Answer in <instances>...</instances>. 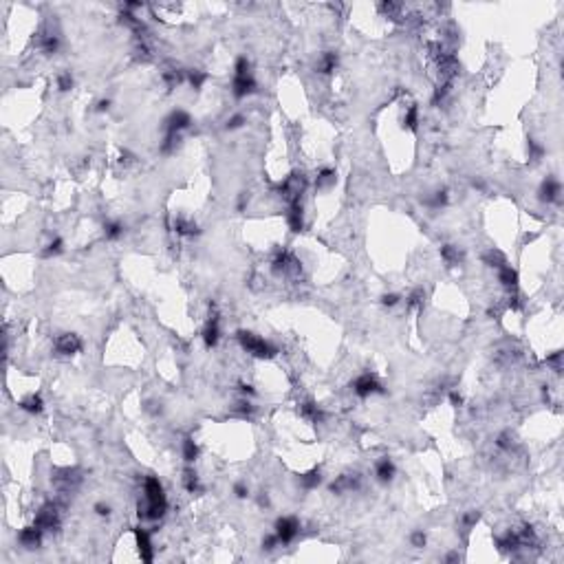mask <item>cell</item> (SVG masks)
Wrapping results in <instances>:
<instances>
[{
    "mask_svg": "<svg viewBox=\"0 0 564 564\" xmlns=\"http://www.w3.org/2000/svg\"><path fill=\"white\" fill-rule=\"evenodd\" d=\"M441 254H443V258L450 262V265H454V262L461 260V252H458L456 247H452V245H445V247L441 249Z\"/></svg>",
    "mask_w": 564,
    "mask_h": 564,
    "instance_id": "cell-18",
    "label": "cell"
},
{
    "mask_svg": "<svg viewBox=\"0 0 564 564\" xmlns=\"http://www.w3.org/2000/svg\"><path fill=\"white\" fill-rule=\"evenodd\" d=\"M238 339H240L245 351L256 355V357H271V355L276 353V348L271 346L269 342H265L262 338H258V335H254V333H245L243 331V333H238Z\"/></svg>",
    "mask_w": 564,
    "mask_h": 564,
    "instance_id": "cell-1",
    "label": "cell"
},
{
    "mask_svg": "<svg viewBox=\"0 0 564 564\" xmlns=\"http://www.w3.org/2000/svg\"><path fill=\"white\" fill-rule=\"evenodd\" d=\"M234 494L238 496V498H247V496H249V489L245 487L243 483H238V485H234Z\"/></svg>",
    "mask_w": 564,
    "mask_h": 564,
    "instance_id": "cell-30",
    "label": "cell"
},
{
    "mask_svg": "<svg viewBox=\"0 0 564 564\" xmlns=\"http://www.w3.org/2000/svg\"><path fill=\"white\" fill-rule=\"evenodd\" d=\"M274 534L278 536L280 544H289V542H293V540L298 538L300 522L295 520L293 516H282V518L276 520V531H274Z\"/></svg>",
    "mask_w": 564,
    "mask_h": 564,
    "instance_id": "cell-2",
    "label": "cell"
},
{
    "mask_svg": "<svg viewBox=\"0 0 564 564\" xmlns=\"http://www.w3.org/2000/svg\"><path fill=\"white\" fill-rule=\"evenodd\" d=\"M166 124H168V135H179L181 130L192 124V119H190V115L185 111H174L166 119Z\"/></svg>",
    "mask_w": 564,
    "mask_h": 564,
    "instance_id": "cell-4",
    "label": "cell"
},
{
    "mask_svg": "<svg viewBox=\"0 0 564 564\" xmlns=\"http://www.w3.org/2000/svg\"><path fill=\"white\" fill-rule=\"evenodd\" d=\"M57 86H60V90H69L71 86H73V77L69 75V73L60 75V80H57Z\"/></svg>",
    "mask_w": 564,
    "mask_h": 564,
    "instance_id": "cell-26",
    "label": "cell"
},
{
    "mask_svg": "<svg viewBox=\"0 0 564 564\" xmlns=\"http://www.w3.org/2000/svg\"><path fill=\"white\" fill-rule=\"evenodd\" d=\"M317 69H320V73H331L338 69V56L335 53H324L320 60V64H317Z\"/></svg>",
    "mask_w": 564,
    "mask_h": 564,
    "instance_id": "cell-15",
    "label": "cell"
},
{
    "mask_svg": "<svg viewBox=\"0 0 564 564\" xmlns=\"http://www.w3.org/2000/svg\"><path fill=\"white\" fill-rule=\"evenodd\" d=\"M406 124H408V128H412L415 130L417 128V124H419V111H417L415 106L408 111V115H406Z\"/></svg>",
    "mask_w": 564,
    "mask_h": 564,
    "instance_id": "cell-23",
    "label": "cell"
},
{
    "mask_svg": "<svg viewBox=\"0 0 564 564\" xmlns=\"http://www.w3.org/2000/svg\"><path fill=\"white\" fill-rule=\"evenodd\" d=\"M183 483H185V487H188V492H197V489H198V479H197V474H194L192 470L185 472Z\"/></svg>",
    "mask_w": 564,
    "mask_h": 564,
    "instance_id": "cell-20",
    "label": "cell"
},
{
    "mask_svg": "<svg viewBox=\"0 0 564 564\" xmlns=\"http://www.w3.org/2000/svg\"><path fill=\"white\" fill-rule=\"evenodd\" d=\"M62 245H64V243H62L60 238H56L47 249H44V256L51 258V256H57V254H62Z\"/></svg>",
    "mask_w": 564,
    "mask_h": 564,
    "instance_id": "cell-22",
    "label": "cell"
},
{
    "mask_svg": "<svg viewBox=\"0 0 564 564\" xmlns=\"http://www.w3.org/2000/svg\"><path fill=\"white\" fill-rule=\"evenodd\" d=\"M35 525L40 527L42 531H49V529H56L57 527V509L53 505H47V507L40 509L38 518H35Z\"/></svg>",
    "mask_w": 564,
    "mask_h": 564,
    "instance_id": "cell-5",
    "label": "cell"
},
{
    "mask_svg": "<svg viewBox=\"0 0 564 564\" xmlns=\"http://www.w3.org/2000/svg\"><path fill=\"white\" fill-rule=\"evenodd\" d=\"M560 192H562L560 183L553 181V179H547L542 183V190H540V198H542V201H556V198L560 197Z\"/></svg>",
    "mask_w": 564,
    "mask_h": 564,
    "instance_id": "cell-11",
    "label": "cell"
},
{
    "mask_svg": "<svg viewBox=\"0 0 564 564\" xmlns=\"http://www.w3.org/2000/svg\"><path fill=\"white\" fill-rule=\"evenodd\" d=\"M60 42H57V35H44L42 40V51L44 53H56Z\"/></svg>",
    "mask_w": 564,
    "mask_h": 564,
    "instance_id": "cell-19",
    "label": "cell"
},
{
    "mask_svg": "<svg viewBox=\"0 0 564 564\" xmlns=\"http://www.w3.org/2000/svg\"><path fill=\"white\" fill-rule=\"evenodd\" d=\"M20 408H22V410H27L29 415H40V412L44 410V403H42V399H40L38 395H31V397H27L25 401L20 403Z\"/></svg>",
    "mask_w": 564,
    "mask_h": 564,
    "instance_id": "cell-13",
    "label": "cell"
},
{
    "mask_svg": "<svg viewBox=\"0 0 564 564\" xmlns=\"http://www.w3.org/2000/svg\"><path fill=\"white\" fill-rule=\"evenodd\" d=\"M256 88V82H254L252 75H236L234 77V84H231V90H234L236 97H247L249 93H254Z\"/></svg>",
    "mask_w": 564,
    "mask_h": 564,
    "instance_id": "cell-7",
    "label": "cell"
},
{
    "mask_svg": "<svg viewBox=\"0 0 564 564\" xmlns=\"http://www.w3.org/2000/svg\"><path fill=\"white\" fill-rule=\"evenodd\" d=\"M203 339H205L207 348L216 346V342H218V322H216V317L210 320V324L205 326V331H203Z\"/></svg>",
    "mask_w": 564,
    "mask_h": 564,
    "instance_id": "cell-14",
    "label": "cell"
},
{
    "mask_svg": "<svg viewBox=\"0 0 564 564\" xmlns=\"http://www.w3.org/2000/svg\"><path fill=\"white\" fill-rule=\"evenodd\" d=\"M20 544L22 547H27V549H38L40 547V542H42V529H40L38 525H33V527H27V529H22L20 531Z\"/></svg>",
    "mask_w": 564,
    "mask_h": 564,
    "instance_id": "cell-6",
    "label": "cell"
},
{
    "mask_svg": "<svg viewBox=\"0 0 564 564\" xmlns=\"http://www.w3.org/2000/svg\"><path fill=\"white\" fill-rule=\"evenodd\" d=\"M476 520H479V511H470V513H465V516H463V527H465V529H470V527L474 525Z\"/></svg>",
    "mask_w": 564,
    "mask_h": 564,
    "instance_id": "cell-27",
    "label": "cell"
},
{
    "mask_svg": "<svg viewBox=\"0 0 564 564\" xmlns=\"http://www.w3.org/2000/svg\"><path fill=\"white\" fill-rule=\"evenodd\" d=\"M121 234H124V227H121L119 223H108L106 225V238L115 240V238H119Z\"/></svg>",
    "mask_w": 564,
    "mask_h": 564,
    "instance_id": "cell-21",
    "label": "cell"
},
{
    "mask_svg": "<svg viewBox=\"0 0 564 564\" xmlns=\"http://www.w3.org/2000/svg\"><path fill=\"white\" fill-rule=\"evenodd\" d=\"M397 302H399V295H397V293H388V295H384V304H386V307H395Z\"/></svg>",
    "mask_w": 564,
    "mask_h": 564,
    "instance_id": "cell-31",
    "label": "cell"
},
{
    "mask_svg": "<svg viewBox=\"0 0 564 564\" xmlns=\"http://www.w3.org/2000/svg\"><path fill=\"white\" fill-rule=\"evenodd\" d=\"M353 390L355 395H359V397H370V395L375 393H381V384L375 379V375H370V372H366V375H359L357 379L353 381Z\"/></svg>",
    "mask_w": 564,
    "mask_h": 564,
    "instance_id": "cell-3",
    "label": "cell"
},
{
    "mask_svg": "<svg viewBox=\"0 0 564 564\" xmlns=\"http://www.w3.org/2000/svg\"><path fill=\"white\" fill-rule=\"evenodd\" d=\"M375 474H377V479H379L381 483H390L393 476H395L393 461H390V458H381V461L375 465Z\"/></svg>",
    "mask_w": 564,
    "mask_h": 564,
    "instance_id": "cell-10",
    "label": "cell"
},
{
    "mask_svg": "<svg viewBox=\"0 0 564 564\" xmlns=\"http://www.w3.org/2000/svg\"><path fill=\"white\" fill-rule=\"evenodd\" d=\"M410 542H412V547L421 549V547H425L427 538H425V534H423V531H415V534L410 536Z\"/></svg>",
    "mask_w": 564,
    "mask_h": 564,
    "instance_id": "cell-24",
    "label": "cell"
},
{
    "mask_svg": "<svg viewBox=\"0 0 564 564\" xmlns=\"http://www.w3.org/2000/svg\"><path fill=\"white\" fill-rule=\"evenodd\" d=\"M243 124H245V117H243V115H236V117H231V119L227 121V128L234 130V128H240Z\"/></svg>",
    "mask_w": 564,
    "mask_h": 564,
    "instance_id": "cell-29",
    "label": "cell"
},
{
    "mask_svg": "<svg viewBox=\"0 0 564 564\" xmlns=\"http://www.w3.org/2000/svg\"><path fill=\"white\" fill-rule=\"evenodd\" d=\"M197 456H198L197 443H194L192 439H185V441H183V458H185L188 463H192V461H197Z\"/></svg>",
    "mask_w": 564,
    "mask_h": 564,
    "instance_id": "cell-17",
    "label": "cell"
},
{
    "mask_svg": "<svg viewBox=\"0 0 564 564\" xmlns=\"http://www.w3.org/2000/svg\"><path fill=\"white\" fill-rule=\"evenodd\" d=\"M203 82H205V75H203V73H190V84H192L194 88H198Z\"/></svg>",
    "mask_w": 564,
    "mask_h": 564,
    "instance_id": "cell-28",
    "label": "cell"
},
{
    "mask_svg": "<svg viewBox=\"0 0 564 564\" xmlns=\"http://www.w3.org/2000/svg\"><path fill=\"white\" fill-rule=\"evenodd\" d=\"M56 348L62 355H73V353H77L82 348V342H80V338H77L75 333H66V335H62V338L57 339Z\"/></svg>",
    "mask_w": 564,
    "mask_h": 564,
    "instance_id": "cell-8",
    "label": "cell"
},
{
    "mask_svg": "<svg viewBox=\"0 0 564 564\" xmlns=\"http://www.w3.org/2000/svg\"><path fill=\"white\" fill-rule=\"evenodd\" d=\"M498 280L503 282L505 286L513 289V286H516V282H518V276H516V271H513L509 265H500V267H498Z\"/></svg>",
    "mask_w": 564,
    "mask_h": 564,
    "instance_id": "cell-12",
    "label": "cell"
},
{
    "mask_svg": "<svg viewBox=\"0 0 564 564\" xmlns=\"http://www.w3.org/2000/svg\"><path fill=\"white\" fill-rule=\"evenodd\" d=\"M95 511H97L99 516H108V513H111V507H108V505H102V503H99V505H95Z\"/></svg>",
    "mask_w": 564,
    "mask_h": 564,
    "instance_id": "cell-32",
    "label": "cell"
},
{
    "mask_svg": "<svg viewBox=\"0 0 564 564\" xmlns=\"http://www.w3.org/2000/svg\"><path fill=\"white\" fill-rule=\"evenodd\" d=\"M135 536H137V544H139L141 560L150 562V560H152V544H150V534H148L145 529H135Z\"/></svg>",
    "mask_w": 564,
    "mask_h": 564,
    "instance_id": "cell-9",
    "label": "cell"
},
{
    "mask_svg": "<svg viewBox=\"0 0 564 564\" xmlns=\"http://www.w3.org/2000/svg\"><path fill=\"white\" fill-rule=\"evenodd\" d=\"M276 547H280V540H278V536H276V534L267 536V538L262 540V549H267V551H274Z\"/></svg>",
    "mask_w": 564,
    "mask_h": 564,
    "instance_id": "cell-25",
    "label": "cell"
},
{
    "mask_svg": "<svg viewBox=\"0 0 564 564\" xmlns=\"http://www.w3.org/2000/svg\"><path fill=\"white\" fill-rule=\"evenodd\" d=\"M300 483H302V487H307V489H313V487H317V485L322 483V474H320V470H313V472H309V474H304L302 479H300Z\"/></svg>",
    "mask_w": 564,
    "mask_h": 564,
    "instance_id": "cell-16",
    "label": "cell"
}]
</instances>
